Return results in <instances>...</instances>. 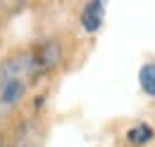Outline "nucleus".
<instances>
[{
  "mask_svg": "<svg viewBox=\"0 0 155 147\" xmlns=\"http://www.w3.org/2000/svg\"><path fill=\"white\" fill-rule=\"evenodd\" d=\"M29 55H31V71H34V78H41L48 71H53L62 62V45L55 38H45L41 40L38 45L29 48Z\"/></svg>",
  "mask_w": 155,
  "mask_h": 147,
  "instance_id": "f257e3e1",
  "label": "nucleus"
},
{
  "mask_svg": "<svg viewBox=\"0 0 155 147\" xmlns=\"http://www.w3.org/2000/svg\"><path fill=\"white\" fill-rule=\"evenodd\" d=\"M79 21H81V29L86 33H96L100 31L103 21H105V2L103 0H91L81 7V14H79Z\"/></svg>",
  "mask_w": 155,
  "mask_h": 147,
  "instance_id": "f03ea898",
  "label": "nucleus"
},
{
  "mask_svg": "<svg viewBox=\"0 0 155 147\" xmlns=\"http://www.w3.org/2000/svg\"><path fill=\"white\" fill-rule=\"evenodd\" d=\"M153 138H155V128L150 124H146V121H138V124H134L131 128L127 130V142L134 145V147L148 145Z\"/></svg>",
  "mask_w": 155,
  "mask_h": 147,
  "instance_id": "7ed1b4c3",
  "label": "nucleus"
},
{
  "mask_svg": "<svg viewBox=\"0 0 155 147\" xmlns=\"http://www.w3.org/2000/svg\"><path fill=\"white\" fill-rule=\"evenodd\" d=\"M138 86L148 97H155V62H146L138 69Z\"/></svg>",
  "mask_w": 155,
  "mask_h": 147,
  "instance_id": "20e7f679",
  "label": "nucleus"
},
{
  "mask_svg": "<svg viewBox=\"0 0 155 147\" xmlns=\"http://www.w3.org/2000/svg\"><path fill=\"white\" fill-rule=\"evenodd\" d=\"M15 147H38V142H36V130H34L31 124H26L19 130V135L15 140Z\"/></svg>",
  "mask_w": 155,
  "mask_h": 147,
  "instance_id": "39448f33",
  "label": "nucleus"
},
{
  "mask_svg": "<svg viewBox=\"0 0 155 147\" xmlns=\"http://www.w3.org/2000/svg\"><path fill=\"white\" fill-rule=\"evenodd\" d=\"M2 12H5V5H2V2H0V17H2Z\"/></svg>",
  "mask_w": 155,
  "mask_h": 147,
  "instance_id": "423d86ee",
  "label": "nucleus"
},
{
  "mask_svg": "<svg viewBox=\"0 0 155 147\" xmlns=\"http://www.w3.org/2000/svg\"><path fill=\"white\" fill-rule=\"evenodd\" d=\"M2 116H5V111H2V107H0V121H2Z\"/></svg>",
  "mask_w": 155,
  "mask_h": 147,
  "instance_id": "0eeeda50",
  "label": "nucleus"
}]
</instances>
